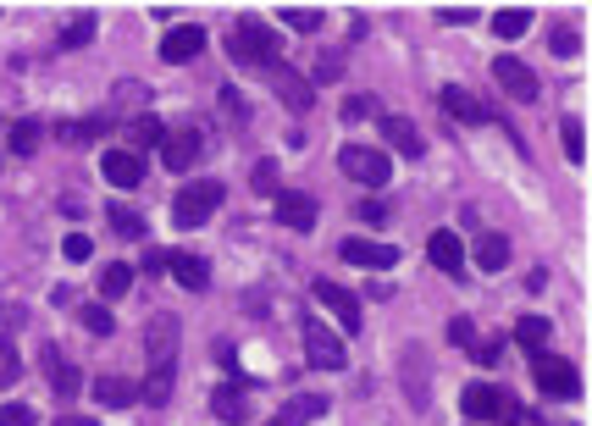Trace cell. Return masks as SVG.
<instances>
[{
	"label": "cell",
	"instance_id": "d590c367",
	"mask_svg": "<svg viewBox=\"0 0 592 426\" xmlns=\"http://www.w3.org/2000/svg\"><path fill=\"white\" fill-rule=\"evenodd\" d=\"M83 332H95V338H111V332H117V321H111L106 305H83Z\"/></svg>",
	"mask_w": 592,
	"mask_h": 426
},
{
	"label": "cell",
	"instance_id": "52a82bcc",
	"mask_svg": "<svg viewBox=\"0 0 592 426\" xmlns=\"http://www.w3.org/2000/svg\"><path fill=\"white\" fill-rule=\"evenodd\" d=\"M305 360H310L316 371H344L349 355H344V344H338V332H327V327L316 321V327L305 332Z\"/></svg>",
	"mask_w": 592,
	"mask_h": 426
},
{
	"label": "cell",
	"instance_id": "2e32d148",
	"mask_svg": "<svg viewBox=\"0 0 592 426\" xmlns=\"http://www.w3.org/2000/svg\"><path fill=\"white\" fill-rule=\"evenodd\" d=\"M144 344H150V366H172V349H178V321L155 316L150 332H144Z\"/></svg>",
	"mask_w": 592,
	"mask_h": 426
},
{
	"label": "cell",
	"instance_id": "e575fe53",
	"mask_svg": "<svg viewBox=\"0 0 592 426\" xmlns=\"http://www.w3.org/2000/svg\"><path fill=\"white\" fill-rule=\"evenodd\" d=\"M338 78H344V56H338V50H327V56L310 67V89H316V83H338Z\"/></svg>",
	"mask_w": 592,
	"mask_h": 426
},
{
	"label": "cell",
	"instance_id": "836d02e7",
	"mask_svg": "<svg viewBox=\"0 0 592 426\" xmlns=\"http://www.w3.org/2000/svg\"><path fill=\"white\" fill-rule=\"evenodd\" d=\"M106 216H111V227H117L122 238H144V216H139V211H128V205H111Z\"/></svg>",
	"mask_w": 592,
	"mask_h": 426
},
{
	"label": "cell",
	"instance_id": "ac0fdd59",
	"mask_svg": "<svg viewBox=\"0 0 592 426\" xmlns=\"http://www.w3.org/2000/svg\"><path fill=\"white\" fill-rule=\"evenodd\" d=\"M438 106L449 111L454 122H487V106L471 95V89H460V83H449V89H443V95H438Z\"/></svg>",
	"mask_w": 592,
	"mask_h": 426
},
{
	"label": "cell",
	"instance_id": "5bb4252c",
	"mask_svg": "<svg viewBox=\"0 0 592 426\" xmlns=\"http://www.w3.org/2000/svg\"><path fill=\"white\" fill-rule=\"evenodd\" d=\"M316 299L332 310V316L344 321V332H360V299L349 294V288H338V283H316Z\"/></svg>",
	"mask_w": 592,
	"mask_h": 426
},
{
	"label": "cell",
	"instance_id": "4316f807",
	"mask_svg": "<svg viewBox=\"0 0 592 426\" xmlns=\"http://www.w3.org/2000/svg\"><path fill=\"white\" fill-rule=\"evenodd\" d=\"M172 377H178L172 366H150V377H144L139 399H144V404H166V399H172Z\"/></svg>",
	"mask_w": 592,
	"mask_h": 426
},
{
	"label": "cell",
	"instance_id": "4dcf8cb0",
	"mask_svg": "<svg viewBox=\"0 0 592 426\" xmlns=\"http://www.w3.org/2000/svg\"><path fill=\"white\" fill-rule=\"evenodd\" d=\"M559 139H565V155H570V161H587V133H581V122L576 117H565V122H559Z\"/></svg>",
	"mask_w": 592,
	"mask_h": 426
},
{
	"label": "cell",
	"instance_id": "8fae6325",
	"mask_svg": "<svg viewBox=\"0 0 592 426\" xmlns=\"http://www.w3.org/2000/svg\"><path fill=\"white\" fill-rule=\"evenodd\" d=\"M316 216H321V205L310 200V194H299V189L277 194V222H283V227H294V233H310V227H316Z\"/></svg>",
	"mask_w": 592,
	"mask_h": 426
},
{
	"label": "cell",
	"instance_id": "44dd1931",
	"mask_svg": "<svg viewBox=\"0 0 592 426\" xmlns=\"http://www.w3.org/2000/svg\"><path fill=\"white\" fill-rule=\"evenodd\" d=\"M382 139H388L393 150H404V161H415V155L427 150V144H421V133H415V122H410V117H382Z\"/></svg>",
	"mask_w": 592,
	"mask_h": 426
},
{
	"label": "cell",
	"instance_id": "ee69618b",
	"mask_svg": "<svg viewBox=\"0 0 592 426\" xmlns=\"http://www.w3.org/2000/svg\"><path fill=\"white\" fill-rule=\"evenodd\" d=\"M255 189H261V194H272V189H277V166H272V161L255 166Z\"/></svg>",
	"mask_w": 592,
	"mask_h": 426
},
{
	"label": "cell",
	"instance_id": "484cf974",
	"mask_svg": "<svg viewBox=\"0 0 592 426\" xmlns=\"http://www.w3.org/2000/svg\"><path fill=\"white\" fill-rule=\"evenodd\" d=\"M128 139H133V155H139V150H155V144L166 139V128L150 117V111H139V117L128 122Z\"/></svg>",
	"mask_w": 592,
	"mask_h": 426
},
{
	"label": "cell",
	"instance_id": "7c38bea8",
	"mask_svg": "<svg viewBox=\"0 0 592 426\" xmlns=\"http://www.w3.org/2000/svg\"><path fill=\"white\" fill-rule=\"evenodd\" d=\"M100 172H106V183H117V189H139V183H144V155L111 150L106 161H100Z\"/></svg>",
	"mask_w": 592,
	"mask_h": 426
},
{
	"label": "cell",
	"instance_id": "6da1fadb",
	"mask_svg": "<svg viewBox=\"0 0 592 426\" xmlns=\"http://www.w3.org/2000/svg\"><path fill=\"white\" fill-rule=\"evenodd\" d=\"M460 410L471 415V421H493V426H515V421H521V410H515L510 393L487 388V382H471V388L460 393Z\"/></svg>",
	"mask_w": 592,
	"mask_h": 426
},
{
	"label": "cell",
	"instance_id": "d4e9b609",
	"mask_svg": "<svg viewBox=\"0 0 592 426\" xmlns=\"http://www.w3.org/2000/svg\"><path fill=\"white\" fill-rule=\"evenodd\" d=\"M211 410L222 415L227 426H233V421H249V399H244V388H216V393H211Z\"/></svg>",
	"mask_w": 592,
	"mask_h": 426
},
{
	"label": "cell",
	"instance_id": "ba28073f",
	"mask_svg": "<svg viewBox=\"0 0 592 426\" xmlns=\"http://www.w3.org/2000/svg\"><path fill=\"white\" fill-rule=\"evenodd\" d=\"M344 261L360 266V272H388V266L399 261V249L377 244V238H344Z\"/></svg>",
	"mask_w": 592,
	"mask_h": 426
},
{
	"label": "cell",
	"instance_id": "e0dca14e",
	"mask_svg": "<svg viewBox=\"0 0 592 426\" xmlns=\"http://www.w3.org/2000/svg\"><path fill=\"white\" fill-rule=\"evenodd\" d=\"M200 50H205V28H194V23L172 28V34L161 39V61H189V56H200Z\"/></svg>",
	"mask_w": 592,
	"mask_h": 426
},
{
	"label": "cell",
	"instance_id": "f35d334b",
	"mask_svg": "<svg viewBox=\"0 0 592 426\" xmlns=\"http://www.w3.org/2000/svg\"><path fill=\"white\" fill-rule=\"evenodd\" d=\"M222 111L233 117V128H244V122H249V111H244V95H238V89H222Z\"/></svg>",
	"mask_w": 592,
	"mask_h": 426
},
{
	"label": "cell",
	"instance_id": "f1b7e54d",
	"mask_svg": "<svg viewBox=\"0 0 592 426\" xmlns=\"http://www.w3.org/2000/svg\"><path fill=\"white\" fill-rule=\"evenodd\" d=\"M133 288V266H122V261H111L106 272H100V294L106 299H122Z\"/></svg>",
	"mask_w": 592,
	"mask_h": 426
},
{
	"label": "cell",
	"instance_id": "277c9868",
	"mask_svg": "<svg viewBox=\"0 0 592 426\" xmlns=\"http://www.w3.org/2000/svg\"><path fill=\"white\" fill-rule=\"evenodd\" d=\"M338 166H344L355 183H366V189H382V183L393 178V161L382 150H371V144H344V150H338Z\"/></svg>",
	"mask_w": 592,
	"mask_h": 426
},
{
	"label": "cell",
	"instance_id": "83f0119b",
	"mask_svg": "<svg viewBox=\"0 0 592 426\" xmlns=\"http://www.w3.org/2000/svg\"><path fill=\"white\" fill-rule=\"evenodd\" d=\"M526 23H532V12H521V6H504V12H493V34H498V39H521Z\"/></svg>",
	"mask_w": 592,
	"mask_h": 426
},
{
	"label": "cell",
	"instance_id": "f546056e",
	"mask_svg": "<svg viewBox=\"0 0 592 426\" xmlns=\"http://www.w3.org/2000/svg\"><path fill=\"white\" fill-rule=\"evenodd\" d=\"M39 144H45V128H39V122H17L12 128V155H39Z\"/></svg>",
	"mask_w": 592,
	"mask_h": 426
},
{
	"label": "cell",
	"instance_id": "d6a6232c",
	"mask_svg": "<svg viewBox=\"0 0 592 426\" xmlns=\"http://www.w3.org/2000/svg\"><path fill=\"white\" fill-rule=\"evenodd\" d=\"M95 39V17H72L67 28H61V50H83Z\"/></svg>",
	"mask_w": 592,
	"mask_h": 426
},
{
	"label": "cell",
	"instance_id": "8992f818",
	"mask_svg": "<svg viewBox=\"0 0 592 426\" xmlns=\"http://www.w3.org/2000/svg\"><path fill=\"white\" fill-rule=\"evenodd\" d=\"M261 72L272 78V89L283 95V106H288V111H310V106H316V89H310V78H305V72H294L283 56H277V61H266Z\"/></svg>",
	"mask_w": 592,
	"mask_h": 426
},
{
	"label": "cell",
	"instance_id": "bcb514c9",
	"mask_svg": "<svg viewBox=\"0 0 592 426\" xmlns=\"http://www.w3.org/2000/svg\"><path fill=\"white\" fill-rule=\"evenodd\" d=\"M443 23H449V28H460V23H476V12H471V6H443Z\"/></svg>",
	"mask_w": 592,
	"mask_h": 426
},
{
	"label": "cell",
	"instance_id": "7402d4cb",
	"mask_svg": "<svg viewBox=\"0 0 592 426\" xmlns=\"http://www.w3.org/2000/svg\"><path fill=\"white\" fill-rule=\"evenodd\" d=\"M139 399V382L133 377H95V404H106V410H122V404Z\"/></svg>",
	"mask_w": 592,
	"mask_h": 426
},
{
	"label": "cell",
	"instance_id": "9a60e30c",
	"mask_svg": "<svg viewBox=\"0 0 592 426\" xmlns=\"http://www.w3.org/2000/svg\"><path fill=\"white\" fill-rule=\"evenodd\" d=\"M427 255H432V266H438V272H460L465 266V244H460V233H449V227H438V233L427 238Z\"/></svg>",
	"mask_w": 592,
	"mask_h": 426
},
{
	"label": "cell",
	"instance_id": "f6af8a7d",
	"mask_svg": "<svg viewBox=\"0 0 592 426\" xmlns=\"http://www.w3.org/2000/svg\"><path fill=\"white\" fill-rule=\"evenodd\" d=\"M61 249H67V261H89V238H83V233H67V244H61Z\"/></svg>",
	"mask_w": 592,
	"mask_h": 426
},
{
	"label": "cell",
	"instance_id": "5b68a950",
	"mask_svg": "<svg viewBox=\"0 0 592 426\" xmlns=\"http://www.w3.org/2000/svg\"><path fill=\"white\" fill-rule=\"evenodd\" d=\"M532 377H537V388H543L548 399H576V393H581L576 366L559 360V355H532Z\"/></svg>",
	"mask_w": 592,
	"mask_h": 426
},
{
	"label": "cell",
	"instance_id": "b9f144b4",
	"mask_svg": "<svg viewBox=\"0 0 592 426\" xmlns=\"http://www.w3.org/2000/svg\"><path fill=\"white\" fill-rule=\"evenodd\" d=\"M355 211H360V222H371V227H382V222H388V205H382V200H360Z\"/></svg>",
	"mask_w": 592,
	"mask_h": 426
},
{
	"label": "cell",
	"instance_id": "3957f363",
	"mask_svg": "<svg viewBox=\"0 0 592 426\" xmlns=\"http://www.w3.org/2000/svg\"><path fill=\"white\" fill-rule=\"evenodd\" d=\"M216 200H222V183H211V178L183 183L178 200H172V222H178V227H200V222H211Z\"/></svg>",
	"mask_w": 592,
	"mask_h": 426
},
{
	"label": "cell",
	"instance_id": "8d00e7d4",
	"mask_svg": "<svg viewBox=\"0 0 592 426\" xmlns=\"http://www.w3.org/2000/svg\"><path fill=\"white\" fill-rule=\"evenodd\" d=\"M338 117H344V122H366V117H377V100H371V95H349Z\"/></svg>",
	"mask_w": 592,
	"mask_h": 426
},
{
	"label": "cell",
	"instance_id": "cb8c5ba5",
	"mask_svg": "<svg viewBox=\"0 0 592 426\" xmlns=\"http://www.w3.org/2000/svg\"><path fill=\"white\" fill-rule=\"evenodd\" d=\"M548 338H554V321H543V316H521V321H515V344L532 349V355H543Z\"/></svg>",
	"mask_w": 592,
	"mask_h": 426
},
{
	"label": "cell",
	"instance_id": "ffe728a7",
	"mask_svg": "<svg viewBox=\"0 0 592 426\" xmlns=\"http://www.w3.org/2000/svg\"><path fill=\"white\" fill-rule=\"evenodd\" d=\"M166 272L178 277V288H189V294H205V288H211V266H205L200 255H172Z\"/></svg>",
	"mask_w": 592,
	"mask_h": 426
},
{
	"label": "cell",
	"instance_id": "4fadbf2b",
	"mask_svg": "<svg viewBox=\"0 0 592 426\" xmlns=\"http://www.w3.org/2000/svg\"><path fill=\"white\" fill-rule=\"evenodd\" d=\"M39 366H45V377H56V399H78L83 371H72L67 360H61V349H56V344H45V349H39Z\"/></svg>",
	"mask_w": 592,
	"mask_h": 426
},
{
	"label": "cell",
	"instance_id": "ab89813d",
	"mask_svg": "<svg viewBox=\"0 0 592 426\" xmlns=\"http://www.w3.org/2000/svg\"><path fill=\"white\" fill-rule=\"evenodd\" d=\"M39 415L28 410V404H6V410H0V426H34Z\"/></svg>",
	"mask_w": 592,
	"mask_h": 426
},
{
	"label": "cell",
	"instance_id": "30bf717a",
	"mask_svg": "<svg viewBox=\"0 0 592 426\" xmlns=\"http://www.w3.org/2000/svg\"><path fill=\"white\" fill-rule=\"evenodd\" d=\"M493 78L504 83L515 100H537V72L526 67L521 56H498V61H493Z\"/></svg>",
	"mask_w": 592,
	"mask_h": 426
},
{
	"label": "cell",
	"instance_id": "7dc6e473",
	"mask_svg": "<svg viewBox=\"0 0 592 426\" xmlns=\"http://www.w3.org/2000/svg\"><path fill=\"white\" fill-rule=\"evenodd\" d=\"M50 426H100V421H89V415H61V421H50Z\"/></svg>",
	"mask_w": 592,
	"mask_h": 426
},
{
	"label": "cell",
	"instance_id": "74e56055",
	"mask_svg": "<svg viewBox=\"0 0 592 426\" xmlns=\"http://www.w3.org/2000/svg\"><path fill=\"white\" fill-rule=\"evenodd\" d=\"M449 344H460V349H471V344H476L471 316H454V321H449Z\"/></svg>",
	"mask_w": 592,
	"mask_h": 426
},
{
	"label": "cell",
	"instance_id": "7bdbcfd3",
	"mask_svg": "<svg viewBox=\"0 0 592 426\" xmlns=\"http://www.w3.org/2000/svg\"><path fill=\"white\" fill-rule=\"evenodd\" d=\"M471 355H476V366H498L504 344H498V338H487V344H471Z\"/></svg>",
	"mask_w": 592,
	"mask_h": 426
},
{
	"label": "cell",
	"instance_id": "d6986e66",
	"mask_svg": "<svg viewBox=\"0 0 592 426\" xmlns=\"http://www.w3.org/2000/svg\"><path fill=\"white\" fill-rule=\"evenodd\" d=\"M316 415H327V399H321V393H294V399L277 410L272 426H310Z\"/></svg>",
	"mask_w": 592,
	"mask_h": 426
},
{
	"label": "cell",
	"instance_id": "7a4b0ae2",
	"mask_svg": "<svg viewBox=\"0 0 592 426\" xmlns=\"http://www.w3.org/2000/svg\"><path fill=\"white\" fill-rule=\"evenodd\" d=\"M227 56L261 72L266 61H277V34H272L266 23H238V28H233V39H227Z\"/></svg>",
	"mask_w": 592,
	"mask_h": 426
},
{
	"label": "cell",
	"instance_id": "603a6c76",
	"mask_svg": "<svg viewBox=\"0 0 592 426\" xmlns=\"http://www.w3.org/2000/svg\"><path fill=\"white\" fill-rule=\"evenodd\" d=\"M476 266H482V272H504V266H510V238L504 233L476 238Z\"/></svg>",
	"mask_w": 592,
	"mask_h": 426
},
{
	"label": "cell",
	"instance_id": "60d3db41",
	"mask_svg": "<svg viewBox=\"0 0 592 426\" xmlns=\"http://www.w3.org/2000/svg\"><path fill=\"white\" fill-rule=\"evenodd\" d=\"M548 45H554V56H576V28H554V39H548Z\"/></svg>",
	"mask_w": 592,
	"mask_h": 426
},
{
	"label": "cell",
	"instance_id": "9c48e42d",
	"mask_svg": "<svg viewBox=\"0 0 592 426\" xmlns=\"http://www.w3.org/2000/svg\"><path fill=\"white\" fill-rule=\"evenodd\" d=\"M155 150H161L166 172H189V166L200 161V133H194V128H172Z\"/></svg>",
	"mask_w": 592,
	"mask_h": 426
},
{
	"label": "cell",
	"instance_id": "1f68e13d",
	"mask_svg": "<svg viewBox=\"0 0 592 426\" xmlns=\"http://www.w3.org/2000/svg\"><path fill=\"white\" fill-rule=\"evenodd\" d=\"M277 23H288L294 34H316V28H321V12H310V6H283V12H277Z\"/></svg>",
	"mask_w": 592,
	"mask_h": 426
}]
</instances>
